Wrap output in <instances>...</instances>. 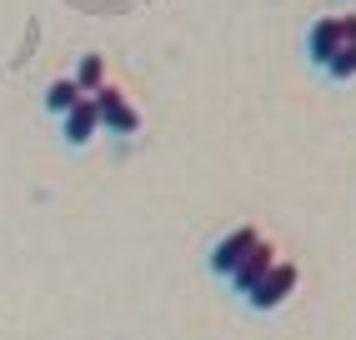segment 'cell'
Segmentation results:
<instances>
[{"label":"cell","instance_id":"obj_2","mask_svg":"<svg viewBox=\"0 0 356 340\" xmlns=\"http://www.w3.org/2000/svg\"><path fill=\"white\" fill-rule=\"evenodd\" d=\"M256 240H261V230H256V226H236V230H226V235L216 240V246L206 250V271L226 285V280L236 275V265H241V260L251 255V246H256Z\"/></svg>","mask_w":356,"mask_h":340},{"label":"cell","instance_id":"obj_4","mask_svg":"<svg viewBox=\"0 0 356 340\" xmlns=\"http://www.w3.org/2000/svg\"><path fill=\"white\" fill-rule=\"evenodd\" d=\"M271 265H276V246H271V240H266V235H261V240H256V246H251V255H246L241 265H236V275L226 280V290H231V296H236V300H246V296H251V290H256L261 280H266V271H271Z\"/></svg>","mask_w":356,"mask_h":340},{"label":"cell","instance_id":"obj_3","mask_svg":"<svg viewBox=\"0 0 356 340\" xmlns=\"http://www.w3.org/2000/svg\"><path fill=\"white\" fill-rule=\"evenodd\" d=\"M90 101H96V115H101V130H106V135H126V140L140 135V110L126 101L121 85H101Z\"/></svg>","mask_w":356,"mask_h":340},{"label":"cell","instance_id":"obj_8","mask_svg":"<svg viewBox=\"0 0 356 340\" xmlns=\"http://www.w3.org/2000/svg\"><path fill=\"white\" fill-rule=\"evenodd\" d=\"M76 101H86V95L76 90V80H70V76H60V80L45 85V110H51V115H65Z\"/></svg>","mask_w":356,"mask_h":340},{"label":"cell","instance_id":"obj_5","mask_svg":"<svg viewBox=\"0 0 356 340\" xmlns=\"http://www.w3.org/2000/svg\"><path fill=\"white\" fill-rule=\"evenodd\" d=\"M96 135H101V115H96V101L86 95V101H76L60 115V140L70 145V151H86Z\"/></svg>","mask_w":356,"mask_h":340},{"label":"cell","instance_id":"obj_1","mask_svg":"<svg viewBox=\"0 0 356 340\" xmlns=\"http://www.w3.org/2000/svg\"><path fill=\"white\" fill-rule=\"evenodd\" d=\"M296 285H301V271H296L291 260H276L271 271H266V280H261V285L251 290V296H246L241 305H246L251 315H276L281 305H286V300L296 296Z\"/></svg>","mask_w":356,"mask_h":340},{"label":"cell","instance_id":"obj_7","mask_svg":"<svg viewBox=\"0 0 356 340\" xmlns=\"http://www.w3.org/2000/svg\"><path fill=\"white\" fill-rule=\"evenodd\" d=\"M70 80H76L81 95H96V90L106 85V56H101V51H86V56L76 60V76H70Z\"/></svg>","mask_w":356,"mask_h":340},{"label":"cell","instance_id":"obj_6","mask_svg":"<svg viewBox=\"0 0 356 340\" xmlns=\"http://www.w3.org/2000/svg\"><path fill=\"white\" fill-rule=\"evenodd\" d=\"M346 45V35H341V15H316L312 26H306V60H312L316 70L331 60Z\"/></svg>","mask_w":356,"mask_h":340},{"label":"cell","instance_id":"obj_9","mask_svg":"<svg viewBox=\"0 0 356 340\" xmlns=\"http://www.w3.org/2000/svg\"><path fill=\"white\" fill-rule=\"evenodd\" d=\"M321 76H326L331 85H351V80H356V45H341V51L321 65Z\"/></svg>","mask_w":356,"mask_h":340}]
</instances>
